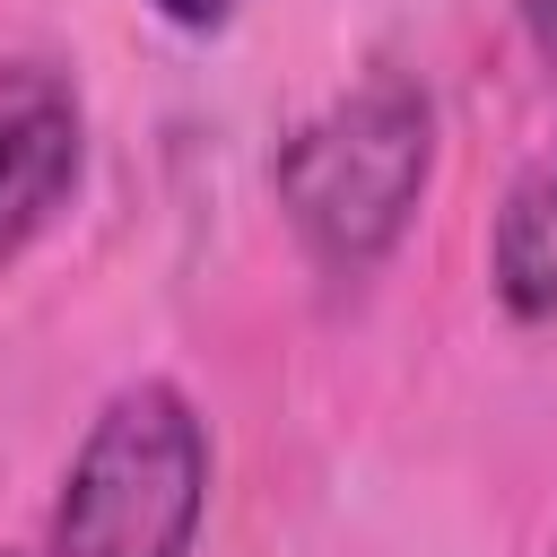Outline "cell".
Instances as JSON below:
<instances>
[{
    "label": "cell",
    "mask_w": 557,
    "mask_h": 557,
    "mask_svg": "<svg viewBox=\"0 0 557 557\" xmlns=\"http://www.w3.org/2000/svg\"><path fill=\"white\" fill-rule=\"evenodd\" d=\"M435 183V96L409 70H366L322 113H305L270 157V200L313 270L366 278L400 252Z\"/></svg>",
    "instance_id": "6da1fadb"
},
{
    "label": "cell",
    "mask_w": 557,
    "mask_h": 557,
    "mask_svg": "<svg viewBox=\"0 0 557 557\" xmlns=\"http://www.w3.org/2000/svg\"><path fill=\"white\" fill-rule=\"evenodd\" d=\"M209 513V426L183 383L139 374L122 383L52 496L44 557H191Z\"/></svg>",
    "instance_id": "7a4b0ae2"
},
{
    "label": "cell",
    "mask_w": 557,
    "mask_h": 557,
    "mask_svg": "<svg viewBox=\"0 0 557 557\" xmlns=\"http://www.w3.org/2000/svg\"><path fill=\"white\" fill-rule=\"evenodd\" d=\"M87 174V113L52 70H9L0 78V270L26 261L52 218L78 200Z\"/></svg>",
    "instance_id": "3957f363"
},
{
    "label": "cell",
    "mask_w": 557,
    "mask_h": 557,
    "mask_svg": "<svg viewBox=\"0 0 557 557\" xmlns=\"http://www.w3.org/2000/svg\"><path fill=\"white\" fill-rule=\"evenodd\" d=\"M487 287L522 331H557V139L531 148L487 226Z\"/></svg>",
    "instance_id": "277c9868"
},
{
    "label": "cell",
    "mask_w": 557,
    "mask_h": 557,
    "mask_svg": "<svg viewBox=\"0 0 557 557\" xmlns=\"http://www.w3.org/2000/svg\"><path fill=\"white\" fill-rule=\"evenodd\" d=\"M165 26H183V35H218L226 17H235V0H148Z\"/></svg>",
    "instance_id": "5b68a950"
},
{
    "label": "cell",
    "mask_w": 557,
    "mask_h": 557,
    "mask_svg": "<svg viewBox=\"0 0 557 557\" xmlns=\"http://www.w3.org/2000/svg\"><path fill=\"white\" fill-rule=\"evenodd\" d=\"M522 9V35L540 44V61H557V0H513Z\"/></svg>",
    "instance_id": "8992f818"
},
{
    "label": "cell",
    "mask_w": 557,
    "mask_h": 557,
    "mask_svg": "<svg viewBox=\"0 0 557 557\" xmlns=\"http://www.w3.org/2000/svg\"><path fill=\"white\" fill-rule=\"evenodd\" d=\"M0 557H17V548H0Z\"/></svg>",
    "instance_id": "52a82bcc"
}]
</instances>
